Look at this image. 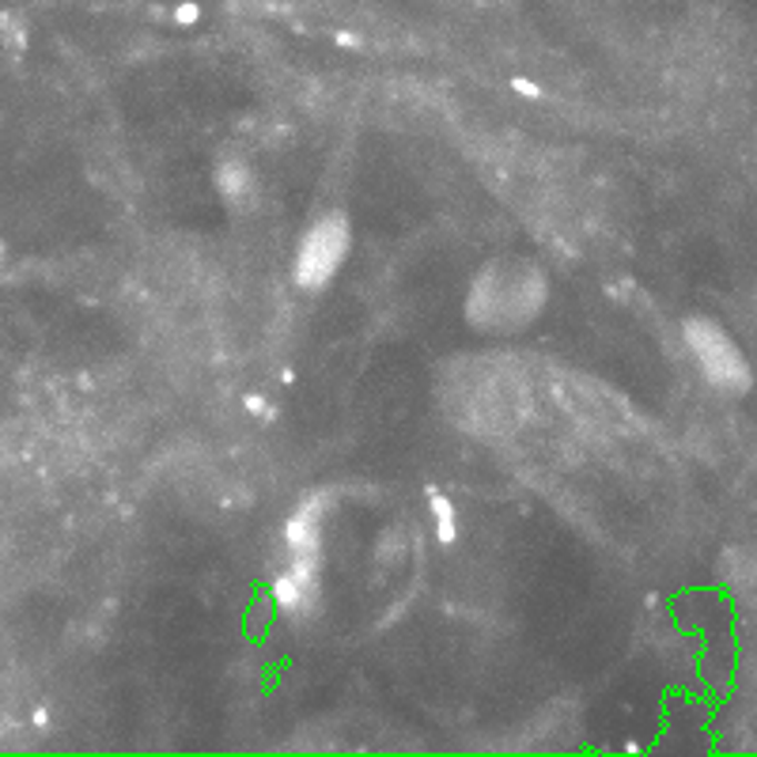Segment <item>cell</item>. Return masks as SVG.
Here are the masks:
<instances>
[{"instance_id":"obj_7","label":"cell","mask_w":757,"mask_h":757,"mask_svg":"<svg viewBox=\"0 0 757 757\" xmlns=\"http://www.w3.org/2000/svg\"><path fill=\"white\" fill-rule=\"evenodd\" d=\"M512 91H515V95H523V99H542V88L531 84V80H523V77L512 80Z\"/></svg>"},{"instance_id":"obj_5","label":"cell","mask_w":757,"mask_h":757,"mask_svg":"<svg viewBox=\"0 0 757 757\" xmlns=\"http://www.w3.org/2000/svg\"><path fill=\"white\" fill-rule=\"evenodd\" d=\"M428 515H432V534H436L440 546H455L458 542V507L455 501H447L436 488H428Z\"/></svg>"},{"instance_id":"obj_2","label":"cell","mask_w":757,"mask_h":757,"mask_svg":"<svg viewBox=\"0 0 757 757\" xmlns=\"http://www.w3.org/2000/svg\"><path fill=\"white\" fill-rule=\"evenodd\" d=\"M546 307V276L534 265L493 262L466 300V319L477 330H519Z\"/></svg>"},{"instance_id":"obj_8","label":"cell","mask_w":757,"mask_h":757,"mask_svg":"<svg viewBox=\"0 0 757 757\" xmlns=\"http://www.w3.org/2000/svg\"><path fill=\"white\" fill-rule=\"evenodd\" d=\"M198 16H201L198 4H179V8H174V23H182V27L198 23Z\"/></svg>"},{"instance_id":"obj_9","label":"cell","mask_w":757,"mask_h":757,"mask_svg":"<svg viewBox=\"0 0 757 757\" xmlns=\"http://www.w3.org/2000/svg\"><path fill=\"white\" fill-rule=\"evenodd\" d=\"M246 405H251V413H265V402L262 398H246Z\"/></svg>"},{"instance_id":"obj_4","label":"cell","mask_w":757,"mask_h":757,"mask_svg":"<svg viewBox=\"0 0 757 757\" xmlns=\"http://www.w3.org/2000/svg\"><path fill=\"white\" fill-rule=\"evenodd\" d=\"M682 337H686L689 353H694L700 375L716 386V391L727 394H743L754 386V372H750V360L743 356V349L735 345V337L727 334L719 322L713 319H686L682 326Z\"/></svg>"},{"instance_id":"obj_6","label":"cell","mask_w":757,"mask_h":757,"mask_svg":"<svg viewBox=\"0 0 757 757\" xmlns=\"http://www.w3.org/2000/svg\"><path fill=\"white\" fill-rule=\"evenodd\" d=\"M216 190L224 201H246L254 193V174L246 163L239 160H224L216 168Z\"/></svg>"},{"instance_id":"obj_1","label":"cell","mask_w":757,"mask_h":757,"mask_svg":"<svg viewBox=\"0 0 757 757\" xmlns=\"http://www.w3.org/2000/svg\"><path fill=\"white\" fill-rule=\"evenodd\" d=\"M330 512V496L315 493L284 519V568L273 576L270 595L276 610L303 617L319 606L322 595V519Z\"/></svg>"},{"instance_id":"obj_3","label":"cell","mask_w":757,"mask_h":757,"mask_svg":"<svg viewBox=\"0 0 757 757\" xmlns=\"http://www.w3.org/2000/svg\"><path fill=\"white\" fill-rule=\"evenodd\" d=\"M349 251H353V228H349L345 212H326L315 224L303 232L300 246H295L292 262V281L303 292H319L341 273Z\"/></svg>"}]
</instances>
